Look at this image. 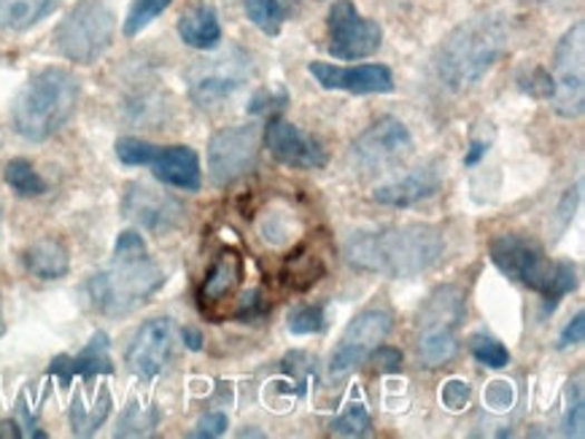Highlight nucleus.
I'll return each instance as SVG.
<instances>
[{"instance_id":"1","label":"nucleus","mask_w":585,"mask_h":439,"mask_svg":"<svg viewBox=\"0 0 585 439\" xmlns=\"http://www.w3.org/2000/svg\"><path fill=\"white\" fill-rule=\"evenodd\" d=\"M446 254V237L432 224H391L351 232L343 256L353 270L383 277H416Z\"/></svg>"},{"instance_id":"2","label":"nucleus","mask_w":585,"mask_h":439,"mask_svg":"<svg viewBox=\"0 0 585 439\" xmlns=\"http://www.w3.org/2000/svg\"><path fill=\"white\" fill-rule=\"evenodd\" d=\"M165 286V273L149 256L140 232L127 230L114 245V262L84 283L87 302L108 319H121Z\"/></svg>"},{"instance_id":"3","label":"nucleus","mask_w":585,"mask_h":439,"mask_svg":"<svg viewBox=\"0 0 585 439\" xmlns=\"http://www.w3.org/2000/svg\"><path fill=\"white\" fill-rule=\"evenodd\" d=\"M510 28L499 11H480L448 33L435 57V70L448 89H469L484 81L505 55Z\"/></svg>"},{"instance_id":"4","label":"nucleus","mask_w":585,"mask_h":439,"mask_svg":"<svg viewBox=\"0 0 585 439\" xmlns=\"http://www.w3.org/2000/svg\"><path fill=\"white\" fill-rule=\"evenodd\" d=\"M79 79L66 68H43L25 84L11 108L17 135L43 144L68 125L79 106Z\"/></svg>"},{"instance_id":"5","label":"nucleus","mask_w":585,"mask_h":439,"mask_svg":"<svg viewBox=\"0 0 585 439\" xmlns=\"http://www.w3.org/2000/svg\"><path fill=\"white\" fill-rule=\"evenodd\" d=\"M467 315V296L459 286H437L418 310L416 351L427 370H440L459 353V329Z\"/></svg>"},{"instance_id":"6","label":"nucleus","mask_w":585,"mask_h":439,"mask_svg":"<svg viewBox=\"0 0 585 439\" xmlns=\"http://www.w3.org/2000/svg\"><path fill=\"white\" fill-rule=\"evenodd\" d=\"M114 11L106 0H79L68 17L57 25L55 47L62 57L79 66L100 60L114 41Z\"/></svg>"},{"instance_id":"7","label":"nucleus","mask_w":585,"mask_h":439,"mask_svg":"<svg viewBox=\"0 0 585 439\" xmlns=\"http://www.w3.org/2000/svg\"><path fill=\"white\" fill-rule=\"evenodd\" d=\"M585 25L575 22L553 51V111L564 119H577L585 111Z\"/></svg>"},{"instance_id":"8","label":"nucleus","mask_w":585,"mask_h":439,"mask_svg":"<svg viewBox=\"0 0 585 439\" xmlns=\"http://www.w3.org/2000/svg\"><path fill=\"white\" fill-rule=\"evenodd\" d=\"M251 74V60L241 49L222 51V55L208 57V60L195 62L186 70V89H189L192 103L201 108H211L216 103L233 98L243 87Z\"/></svg>"},{"instance_id":"9","label":"nucleus","mask_w":585,"mask_h":439,"mask_svg":"<svg viewBox=\"0 0 585 439\" xmlns=\"http://www.w3.org/2000/svg\"><path fill=\"white\" fill-rule=\"evenodd\" d=\"M260 127L235 125L214 133L208 144V176L216 186H233L260 163Z\"/></svg>"},{"instance_id":"10","label":"nucleus","mask_w":585,"mask_h":439,"mask_svg":"<svg viewBox=\"0 0 585 439\" xmlns=\"http://www.w3.org/2000/svg\"><path fill=\"white\" fill-rule=\"evenodd\" d=\"M488 254H491V262L497 264L501 275L532 289V292L545 294L550 283L553 264L537 241L518 235V232H505V235L494 237L491 245H488Z\"/></svg>"},{"instance_id":"11","label":"nucleus","mask_w":585,"mask_h":439,"mask_svg":"<svg viewBox=\"0 0 585 439\" xmlns=\"http://www.w3.org/2000/svg\"><path fill=\"white\" fill-rule=\"evenodd\" d=\"M391 326H394V315L389 308L378 305L353 315L330 357V378H345L359 364H364L370 353L389 338Z\"/></svg>"},{"instance_id":"12","label":"nucleus","mask_w":585,"mask_h":439,"mask_svg":"<svg viewBox=\"0 0 585 439\" xmlns=\"http://www.w3.org/2000/svg\"><path fill=\"white\" fill-rule=\"evenodd\" d=\"M413 152V135L397 116H381L351 144V163L362 173H381L400 165Z\"/></svg>"},{"instance_id":"13","label":"nucleus","mask_w":585,"mask_h":439,"mask_svg":"<svg viewBox=\"0 0 585 439\" xmlns=\"http://www.w3.org/2000/svg\"><path fill=\"white\" fill-rule=\"evenodd\" d=\"M330 55L334 60H362L383 43L381 25L362 17L351 0H334L330 9Z\"/></svg>"},{"instance_id":"14","label":"nucleus","mask_w":585,"mask_h":439,"mask_svg":"<svg viewBox=\"0 0 585 439\" xmlns=\"http://www.w3.org/2000/svg\"><path fill=\"white\" fill-rule=\"evenodd\" d=\"M176 345V329L170 319H149L135 329L125 351V364L135 378L154 380L165 370Z\"/></svg>"},{"instance_id":"15","label":"nucleus","mask_w":585,"mask_h":439,"mask_svg":"<svg viewBox=\"0 0 585 439\" xmlns=\"http://www.w3.org/2000/svg\"><path fill=\"white\" fill-rule=\"evenodd\" d=\"M308 74L330 92L351 95H389L394 92V76L386 66H334V62H308Z\"/></svg>"},{"instance_id":"16","label":"nucleus","mask_w":585,"mask_h":439,"mask_svg":"<svg viewBox=\"0 0 585 439\" xmlns=\"http://www.w3.org/2000/svg\"><path fill=\"white\" fill-rule=\"evenodd\" d=\"M121 211L130 222L149 232H170L184 222V205L176 197L165 195L149 184H140V181L127 186Z\"/></svg>"},{"instance_id":"17","label":"nucleus","mask_w":585,"mask_h":439,"mask_svg":"<svg viewBox=\"0 0 585 439\" xmlns=\"http://www.w3.org/2000/svg\"><path fill=\"white\" fill-rule=\"evenodd\" d=\"M265 144L275 159L286 167H298V170H321L326 167V152L316 138L305 135L292 121L273 119L265 127Z\"/></svg>"},{"instance_id":"18","label":"nucleus","mask_w":585,"mask_h":439,"mask_svg":"<svg viewBox=\"0 0 585 439\" xmlns=\"http://www.w3.org/2000/svg\"><path fill=\"white\" fill-rule=\"evenodd\" d=\"M442 178H446V167H442V163H437V159H429V163L413 167L404 176L376 186L372 199L378 205H386V208H410V205L435 197L440 192Z\"/></svg>"},{"instance_id":"19","label":"nucleus","mask_w":585,"mask_h":439,"mask_svg":"<svg viewBox=\"0 0 585 439\" xmlns=\"http://www.w3.org/2000/svg\"><path fill=\"white\" fill-rule=\"evenodd\" d=\"M146 167H152L154 178L173 186V189L197 192L203 186L201 157H197L195 148L189 146H167V148L157 146Z\"/></svg>"},{"instance_id":"20","label":"nucleus","mask_w":585,"mask_h":439,"mask_svg":"<svg viewBox=\"0 0 585 439\" xmlns=\"http://www.w3.org/2000/svg\"><path fill=\"white\" fill-rule=\"evenodd\" d=\"M51 374H57L62 386H68L74 374H79L84 380H92L95 374H114V361L111 353H108V334L95 332L79 357H57L51 361Z\"/></svg>"},{"instance_id":"21","label":"nucleus","mask_w":585,"mask_h":439,"mask_svg":"<svg viewBox=\"0 0 585 439\" xmlns=\"http://www.w3.org/2000/svg\"><path fill=\"white\" fill-rule=\"evenodd\" d=\"M22 264L30 275L38 277V281H60V277L68 275L70 256H68V248L60 241H55V237H43V241H36L33 245L25 248Z\"/></svg>"},{"instance_id":"22","label":"nucleus","mask_w":585,"mask_h":439,"mask_svg":"<svg viewBox=\"0 0 585 439\" xmlns=\"http://www.w3.org/2000/svg\"><path fill=\"white\" fill-rule=\"evenodd\" d=\"M178 36L186 47L197 51H211L222 43V25L211 6H197L178 19Z\"/></svg>"},{"instance_id":"23","label":"nucleus","mask_w":585,"mask_h":439,"mask_svg":"<svg viewBox=\"0 0 585 439\" xmlns=\"http://www.w3.org/2000/svg\"><path fill=\"white\" fill-rule=\"evenodd\" d=\"M241 281H243V260L237 254H233V251H224V254L214 262V267L208 270V275H205L201 286V300L208 302V305H216V302L233 296L235 289L241 286Z\"/></svg>"},{"instance_id":"24","label":"nucleus","mask_w":585,"mask_h":439,"mask_svg":"<svg viewBox=\"0 0 585 439\" xmlns=\"http://www.w3.org/2000/svg\"><path fill=\"white\" fill-rule=\"evenodd\" d=\"M62 0H0V30L25 33L55 14Z\"/></svg>"},{"instance_id":"25","label":"nucleus","mask_w":585,"mask_h":439,"mask_svg":"<svg viewBox=\"0 0 585 439\" xmlns=\"http://www.w3.org/2000/svg\"><path fill=\"white\" fill-rule=\"evenodd\" d=\"M108 412H111V391H108L106 386H100L92 402H87L84 393L79 391L74 397V402H70V426H74V435H95V431L106 423Z\"/></svg>"},{"instance_id":"26","label":"nucleus","mask_w":585,"mask_h":439,"mask_svg":"<svg viewBox=\"0 0 585 439\" xmlns=\"http://www.w3.org/2000/svg\"><path fill=\"white\" fill-rule=\"evenodd\" d=\"M6 184L17 192L19 197H41L47 192V181L38 176V170L28 159H11L3 170Z\"/></svg>"},{"instance_id":"27","label":"nucleus","mask_w":585,"mask_h":439,"mask_svg":"<svg viewBox=\"0 0 585 439\" xmlns=\"http://www.w3.org/2000/svg\"><path fill=\"white\" fill-rule=\"evenodd\" d=\"M243 9H246V17L265 36H279L281 28H284L286 14L279 0H243Z\"/></svg>"},{"instance_id":"28","label":"nucleus","mask_w":585,"mask_h":439,"mask_svg":"<svg viewBox=\"0 0 585 439\" xmlns=\"http://www.w3.org/2000/svg\"><path fill=\"white\" fill-rule=\"evenodd\" d=\"M577 289V267L572 262H556L553 264V273H550V283L548 289H545V308L543 313L548 315L553 310L558 308V302L564 300V296L572 294Z\"/></svg>"},{"instance_id":"29","label":"nucleus","mask_w":585,"mask_h":439,"mask_svg":"<svg viewBox=\"0 0 585 439\" xmlns=\"http://www.w3.org/2000/svg\"><path fill=\"white\" fill-rule=\"evenodd\" d=\"M469 353H472L478 364L488 367V370H501V367L510 364V351H507L497 338H491V334H484V332L469 338Z\"/></svg>"},{"instance_id":"30","label":"nucleus","mask_w":585,"mask_h":439,"mask_svg":"<svg viewBox=\"0 0 585 439\" xmlns=\"http://www.w3.org/2000/svg\"><path fill=\"white\" fill-rule=\"evenodd\" d=\"M173 0H133L130 11H127L125 19V36L135 38L138 33H144L146 28L157 19L163 11L170 6Z\"/></svg>"},{"instance_id":"31","label":"nucleus","mask_w":585,"mask_h":439,"mask_svg":"<svg viewBox=\"0 0 585 439\" xmlns=\"http://www.w3.org/2000/svg\"><path fill=\"white\" fill-rule=\"evenodd\" d=\"M370 429H372L370 412L362 402H351L332 421V431L340 437H368Z\"/></svg>"},{"instance_id":"32","label":"nucleus","mask_w":585,"mask_h":439,"mask_svg":"<svg viewBox=\"0 0 585 439\" xmlns=\"http://www.w3.org/2000/svg\"><path fill=\"white\" fill-rule=\"evenodd\" d=\"M286 326L292 334H316L326 326V315L321 305H298L289 310Z\"/></svg>"},{"instance_id":"33","label":"nucleus","mask_w":585,"mask_h":439,"mask_svg":"<svg viewBox=\"0 0 585 439\" xmlns=\"http://www.w3.org/2000/svg\"><path fill=\"white\" fill-rule=\"evenodd\" d=\"M154 426H157V410H154V407L144 410V407L130 402V407L125 410V416L119 418L117 435L119 437H140V435H149Z\"/></svg>"},{"instance_id":"34","label":"nucleus","mask_w":585,"mask_h":439,"mask_svg":"<svg viewBox=\"0 0 585 439\" xmlns=\"http://www.w3.org/2000/svg\"><path fill=\"white\" fill-rule=\"evenodd\" d=\"M154 148H157V146L146 144V140H140V138H119L117 148H114V152H117V157H119L121 165H127V167H146V165H149Z\"/></svg>"},{"instance_id":"35","label":"nucleus","mask_w":585,"mask_h":439,"mask_svg":"<svg viewBox=\"0 0 585 439\" xmlns=\"http://www.w3.org/2000/svg\"><path fill=\"white\" fill-rule=\"evenodd\" d=\"M289 106V92L284 87L279 89H260L248 103V114L254 116H273L279 111H284Z\"/></svg>"},{"instance_id":"36","label":"nucleus","mask_w":585,"mask_h":439,"mask_svg":"<svg viewBox=\"0 0 585 439\" xmlns=\"http://www.w3.org/2000/svg\"><path fill=\"white\" fill-rule=\"evenodd\" d=\"M583 389L581 383H569L567 393V412H564V435L567 437H583Z\"/></svg>"},{"instance_id":"37","label":"nucleus","mask_w":585,"mask_h":439,"mask_svg":"<svg viewBox=\"0 0 585 439\" xmlns=\"http://www.w3.org/2000/svg\"><path fill=\"white\" fill-rule=\"evenodd\" d=\"M469 399H472V386H469L467 380L451 378L440 389V402H442V407H448L451 412L465 410V407L469 404Z\"/></svg>"},{"instance_id":"38","label":"nucleus","mask_w":585,"mask_h":439,"mask_svg":"<svg viewBox=\"0 0 585 439\" xmlns=\"http://www.w3.org/2000/svg\"><path fill=\"white\" fill-rule=\"evenodd\" d=\"M513 399H516V391H513V386L507 383V380H491L484 391V402L488 410H494V412L510 410Z\"/></svg>"},{"instance_id":"39","label":"nucleus","mask_w":585,"mask_h":439,"mask_svg":"<svg viewBox=\"0 0 585 439\" xmlns=\"http://www.w3.org/2000/svg\"><path fill=\"white\" fill-rule=\"evenodd\" d=\"M577 199H581V184L575 186V189H569L567 195L562 197V203H558L556 208V237H562L564 232H567V227L572 224V218H575V211H577Z\"/></svg>"},{"instance_id":"40","label":"nucleus","mask_w":585,"mask_h":439,"mask_svg":"<svg viewBox=\"0 0 585 439\" xmlns=\"http://www.w3.org/2000/svg\"><path fill=\"white\" fill-rule=\"evenodd\" d=\"M227 416L224 412H205V416L197 421L195 431H192V437H205V439H214V437H222L224 431H227Z\"/></svg>"},{"instance_id":"41","label":"nucleus","mask_w":585,"mask_h":439,"mask_svg":"<svg viewBox=\"0 0 585 439\" xmlns=\"http://www.w3.org/2000/svg\"><path fill=\"white\" fill-rule=\"evenodd\" d=\"M583 338H585V313L581 310V313H575V319H572L569 324L564 326V332L558 334L556 348L558 351H567V348L581 345Z\"/></svg>"},{"instance_id":"42","label":"nucleus","mask_w":585,"mask_h":439,"mask_svg":"<svg viewBox=\"0 0 585 439\" xmlns=\"http://www.w3.org/2000/svg\"><path fill=\"white\" fill-rule=\"evenodd\" d=\"M370 357H372V361H376V367L381 372H400L402 370V351L383 345V342L370 353Z\"/></svg>"},{"instance_id":"43","label":"nucleus","mask_w":585,"mask_h":439,"mask_svg":"<svg viewBox=\"0 0 585 439\" xmlns=\"http://www.w3.org/2000/svg\"><path fill=\"white\" fill-rule=\"evenodd\" d=\"M262 313H265V300H262V292H256V289L243 296L241 305L235 310V315L241 321H256Z\"/></svg>"},{"instance_id":"44","label":"nucleus","mask_w":585,"mask_h":439,"mask_svg":"<svg viewBox=\"0 0 585 439\" xmlns=\"http://www.w3.org/2000/svg\"><path fill=\"white\" fill-rule=\"evenodd\" d=\"M486 154H488L486 140H472V144H469V148H467V154H465V165L475 167L480 163V159L486 157Z\"/></svg>"},{"instance_id":"45","label":"nucleus","mask_w":585,"mask_h":439,"mask_svg":"<svg viewBox=\"0 0 585 439\" xmlns=\"http://www.w3.org/2000/svg\"><path fill=\"white\" fill-rule=\"evenodd\" d=\"M182 342L189 351H203V334L197 332L195 326H184L182 329Z\"/></svg>"},{"instance_id":"46","label":"nucleus","mask_w":585,"mask_h":439,"mask_svg":"<svg viewBox=\"0 0 585 439\" xmlns=\"http://www.w3.org/2000/svg\"><path fill=\"white\" fill-rule=\"evenodd\" d=\"M0 437H22V429L14 421L0 423Z\"/></svg>"},{"instance_id":"47","label":"nucleus","mask_w":585,"mask_h":439,"mask_svg":"<svg viewBox=\"0 0 585 439\" xmlns=\"http://www.w3.org/2000/svg\"><path fill=\"white\" fill-rule=\"evenodd\" d=\"M6 334V321H3V308H0V338Z\"/></svg>"}]
</instances>
